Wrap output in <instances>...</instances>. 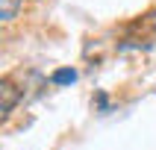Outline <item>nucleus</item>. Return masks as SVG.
<instances>
[{
    "mask_svg": "<svg viewBox=\"0 0 156 150\" xmlns=\"http://www.w3.org/2000/svg\"><path fill=\"white\" fill-rule=\"evenodd\" d=\"M0 97H3V103H0V112H3V118H9L12 115V109H15V103H18V91H15V85L9 82V79H3L0 82Z\"/></svg>",
    "mask_w": 156,
    "mask_h": 150,
    "instance_id": "1",
    "label": "nucleus"
},
{
    "mask_svg": "<svg viewBox=\"0 0 156 150\" xmlns=\"http://www.w3.org/2000/svg\"><path fill=\"white\" fill-rule=\"evenodd\" d=\"M18 9H21V0H0V18H3V24H12L15 21Z\"/></svg>",
    "mask_w": 156,
    "mask_h": 150,
    "instance_id": "2",
    "label": "nucleus"
},
{
    "mask_svg": "<svg viewBox=\"0 0 156 150\" xmlns=\"http://www.w3.org/2000/svg\"><path fill=\"white\" fill-rule=\"evenodd\" d=\"M50 82L53 85H71V82H77V71L74 68H59V71H53Z\"/></svg>",
    "mask_w": 156,
    "mask_h": 150,
    "instance_id": "3",
    "label": "nucleus"
}]
</instances>
